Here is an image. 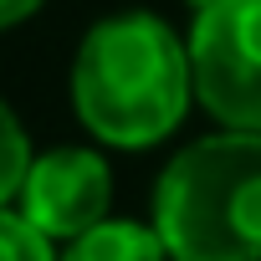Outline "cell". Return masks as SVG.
Masks as SVG:
<instances>
[{
  "label": "cell",
  "mask_w": 261,
  "mask_h": 261,
  "mask_svg": "<svg viewBox=\"0 0 261 261\" xmlns=\"http://www.w3.org/2000/svg\"><path fill=\"white\" fill-rule=\"evenodd\" d=\"M113 205V169L92 144H57L31 159L16 210L57 246L77 241L82 230L102 225Z\"/></svg>",
  "instance_id": "cell-4"
},
{
  "label": "cell",
  "mask_w": 261,
  "mask_h": 261,
  "mask_svg": "<svg viewBox=\"0 0 261 261\" xmlns=\"http://www.w3.org/2000/svg\"><path fill=\"white\" fill-rule=\"evenodd\" d=\"M195 102L241 134H261V0H205L185 31Z\"/></svg>",
  "instance_id": "cell-3"
},
{
  "label": "cell",
  "mask_w": 261,
  "mask_h": 261,
  "mask_svg": "<svg viewBox=\"0 0 261 261\" xmlns=\"http://www.w3.org/2000/svg\"><path fill=\"white\" fill-rule=\"evenodd\" d=\"M0 261H62V251L21 210H0Z\"/></svg>",
  "instance_id": "cell-7"
},
{
  "label": "cell",
  "mask_w": 261,
  "mask_h": 261,
  "mask_svg": "<svg viewBox=\"0 0 261 261\" xmlns=\"http://www.w3.org/2000/svg\"><path fill=\"white\" fill-rule=\"evenodd\" d=\"M46 6V0H0V31H11V26H26L36 11Z\"/></svg>",
  "instance_id": "cell-8"
},
{
  "label": "cell",
  "mask_w": 261,
  "mask_h": 261,
  "mask_svg": "<svg viewBox=\"0 0 261 261\" xmlns=\"http://www.w3.org/2000/svg\"><path fill=\"white\" fill-rule=\"evenodd\" d=\"M62 261H169L154 220H102L92 230H82L77 241L62 246Z\"/></svg>",
  "instance_id": "cell-5"
},
{
  "label": "cell",
  "mask_w": 261,
  "mask_h": 261,
  "mask_svg": "<svg viewBox=\"0 0 261 261\" xmlns=\"http://www.w3.org/2000/svg\"><path fill=\"white\" fill-rule=\"evenodd\" d=\"M31 139H26V123L16 118V108L0 97V210H11L21 200V185L31 174Z\"/></svg>",
  "instance_id": "cell-6"
},
{
  "label": "cell",
  "mask_w": 261,
  "mask_h": 261,
  "mask_svg": "<svg viewBox=\"0 0 261 261\" xmlns=\"http://www.w3.org/2000/svg\"><path fill=\"white\" fill-rule=\"evenodd\" d=\"M195 72L185 36L154 11H113L72 51V113L102 149H154L185 123Z\"/></svg>",
  "instance_id": "cell-1"
},
{
  "label": "cell",
  "mask_w": 261,
  "mask_h": 261,
  "mask_svg": "<svg viewBox=\"0 0 261 261\" xmlns=\"http://www.w3.org/2000/svg\"><path fill=\"white\" fill-rule=\"evenodd\" d=\"M154 230L169 261H261V134L185 144L154 185Z\"/></svg>",
  "instance_id": "cell-2"
}]
</instances>
